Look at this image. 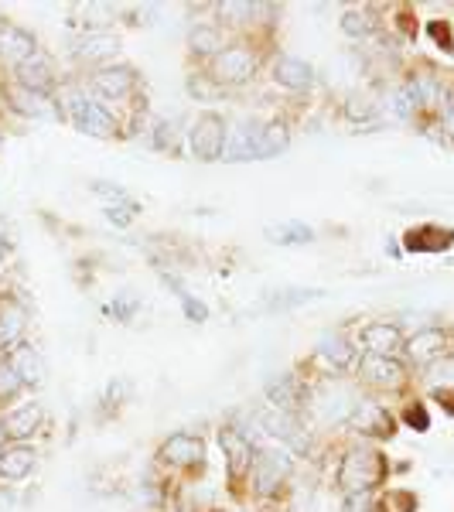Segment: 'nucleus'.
Segmentation results:
<instances>
[{"mask_svg":"<svg viewBox=\"0 0 454 512\" xmlns=\"http://www.w3.org/2000/svg\"><path fill=\"white\" fill-rule=\"evenodd\" d=\"M390 475L386 465V454L373 448V444H356L342 454L338 461V489L345 495H362V492H376L379 485Z\"/></svg>","mask_w":454,"mask_h":512,"instance_id":"1","label":"nucleus"},{"mask_svg":"<svg viewBox=\"0 0 454 512\" xmlns=\"http://www.w3.org/2000/svg\"><path fill=\"white\" fill-rule=\"evenodd\" d=\"M362 403V396L352 390V383H345L342 376L325 379L318 390L308 393V407L315 414L318 424H349V417L356 414V407Z\"/></svg>","mask_w":454,"mask_h":512,"instance_id":"2","label":"nucleus"},{"mask_svg":"<svg viewBox=\"0 0 454 512\" xmlns=\"http://www.w3.org/2000/svg\"><path fill=\"white\" fill-rule=\"evenodd\" d=\"M65 106V117H69L72 127L79 130V134H89V137H113L117 134V117H113V110L106 103H99V99L86 96V93H72L62 99Z\"/></svg>","mask_w":454,"mask_h":512,"instance_id":"3","label":"nucleus"},{"mask_svg":"<svg viewBox=\"0 0 454 512\" xmlns=\"http://www.w3.org/2000/svg\"><path fill=\"white\" fill-rule=\"evenodd\" d=\"M226 140H229V127L226 117L216 110H202L188 130V147H192L195 161H222L226 154Z\"/></svg>","mask_w":454,"mask_h":512,"instance_id":"4","label":"nucleus"},{"mask_svg":"<svg viewBox=\"0 0 454 512\" xmlns=\"http://www.w3.org/2000/svg\"><path fill=\"white\" fill-rule=\"evenodd\" d=\"M257 72H260V59L250 45H226L209 65V76L216 79L222 89L243 86V82H250Z\"/></svg>","mask_w":454,"mask_h":512,"instance_id":"5","label":"nucleus"},{"mask_svg":"<svg viewBox=\"0 0 454 512\" xmlns=\"http://www.w3.org/2000/svg\"><path fill=\"white\" fill-rule=\"evenodd\" d=\"M359 383L369 386L376 393H400L410 383V369L403 359H386V355H362L359 366Z\"/></svg>","mask_w":454,"mask_h":512,"instance_id":"6","label":"nucleus"},{"mask_svg":"<svg viewBox=\"0 0 454 512\" xmlns=\"http://www.w3.org/2000/svg\"><path fill=\"white\" fill-rule=\"evenodd\" d=\"M287 475H291V458H287V451H280V448L257 451L253 468H250L253 495H257V499H274V495L284 489Z\"/></svg>","mask_w":454,"mask_h":512,"instance_id":"7","label":"nucleus"},{"mask_svg":"<svg viewBox=\"0 0 454 512\" xmlns=\"http://www.w3.org/2000/svg\"><path fill=\"white\" fill-rule=\"evenodd\" d=\"M89 89L99 103H127L137 89V72L130 65H103L89 76Z\"/></svg>","mask_w":454,"mask_h":512,"instance_id":"8","label":"nucleus"},{"mask_svg":"<svg viewBox=\"0 0 454 512\" xmlns=\"http://www.w3.org/2000/svg\"><path fill=\"white\" fill-rule=\"evenodd\" d=\"M448 352H454V335L441 325H427V328H420V332H414L407 338V352L403 355H407V362L427 369L431 362L444 359Z\"/></svg>","mask_w":454,"mask_h":512,"instance_id":"9","label":"nucleus"},{"mask_svg":"<svg viewBox=\"0 0 454 512\" xmlns=\"http://www.w3.org/2000/svg\"><path fill=\"white\" fill-rule=\"evenodd\" d=\"M219 448L226 454V468H229V478L239 482V478L250 475L253 468V458H257V444L250 441V434L236 424H226L219 431Z\"/></svg>","mask_w":454,"mask_h":512,"instance_id":"10","label":"nucleus"},{"mask_svg":"<svg viewBox=\"0 0 454 512\" xmlns=\"http://www.w3.org/2000/svg\"><path fill=\"white\" fill-rule=\"evenodd\" d=\"M359 349L366 355H386V359H403L407 352V335L393 321H369L359 332Z\"/></svg>","mask_w":454,"mask_h":512,"instance_id":"11","label":"nucleus"},{"mask_svg":"<svg viewBox=\"0 0 454 512\" xmlns=\"http://www.w3.org/2000/svg\"><path fill=\"white\" fill-rule=\"evenodd\" d=\"M345 427H352V431L369 437V441H386V437H393V431H396V420L390 410H386V403L373 400V396H362L356 414L349 417Z\"/></svg>","mask_w":454,"mask_h":512,"instance_id":"12","label":"nucleus"},{"mask_svg":"<svg viewBox=\"0 0 454 512\" xmlns=\"http://www.w3.org/2000/svg\"><path fill=\"white\" fill-rule=\"evenodd\" d=\"M41 424H45V407L35 400H21L18 407H11L0 417V431L11 444H28L41 431Z\"/></svg>","mask_w":454,"mask_h":512,"instance_id":"13","label":"nucleus"},{"mask_svg":"<svg viewBox=\"0 0 454 512\" xmlns=\"http://www.w3.org/2000/svg\"><path fill=\"white\" fill-rule=\"evenodd\" d=\"M38 52H41L38 38L31 35V31H24L21 24H11V21L0 24V62L11 72L21 69L24 62H31Z\"/></svg>","mask_w":454,"mask_h":512,"instance_id":"14","label":"nucleus"},{"mask_svg":"<svg viewBox=\"0 0 454 512\" xmlns=\"http://www.w3.org/2000/svg\"><path fill=\"white\" fill-rule=\"evenodd\" d=\"M318 355L335 369V376H349L359 366V342L335 328L318 338Z\"/></svg>","mask_w":454,"mask_h":512,"instance_id":"15","label":"nucleus"},{"mask_svg":"<svg viewBox=\"0 0 454 512\" xmlns=\"http://www.w3.org/2000/svg\"><path fill=\"white\" fill-rule=\"evenodd\" d=\"M4 99L18 117L24 120H48L55 117V99L52 93H38V89H24L18 82H7L4 86Z\"/></svg>","mask_w":454,"mask_h":512,"instance_id":"16","label":"nucleus"},{"mask_svg":"<svg viewBox=\"0 0 454 512\" xmlns=\"http://www.w3.org/2000/svg\"><path fill=\"white\" fill-rule=\"evenodd\" d=\"M24 328H28V311L14 294L0 297V359H7L18 345H24Z\"/></svg>","mask_w":454,"mask_h":512,"instance_id":"17","label":"nucleus"},{"mask_svg":"<svg viewBox=\"0 0 454 512\" xmlns=\"http://www.w3.org/2000/svg\"><path fill=\"white\" fill-rule=\"evenodd\" d=\"M161 458L175 468H198L205 461V441L198 434L178 431L161 444Z\"/></svg>","mask_w":454,"mask_h":512,"instance_id":"18","label":"nucleus"},{"mask_svg":"<svg viewBox=\"0 0 454 512\" xmlns=\"http://www.w3.org/2000/svg\"><path fill=\"white\" fill-rule=\"evenodd\" d=\"M267 403H270V410L297 417L304 403H308V390H304V383L297 376L284 373V376H277L274 383H267Z\"/></svg>","mask_w":454,"mask_h":512,"instance_id":"19","label":"nucleus"},{"mask_svg":"<svg viewBox=\"0 0 454 512\" xmlns=\"http://www.w3.org/2000/svg\"><path fill=\"white\" fill-rule=\"evenodd\" d=\"M117 52H120V38L113 35V31H106V28L86 31V35L76 41V48H72V55H76L79 62L99 65V69H103V65L110 62Z\"/></svg>","mask_w":454,"mask_h":512,"instance_id":"20","label":"nucleus"},{"mask_svg":"<svg viewBox=\"0 0 454 512\" xmlns=\"http://www.w3.org/2000/svg\"><path fill=\"white\" fill-rule=\"evenodd\" d=\"M270 76H274L277 86L291 89V93H308L315 86V69L297 55H277L274 65H270Z\"/></svg>","mask_w":454,"mask_h":512,"instance_id":"21","label":"nucleus"},{"mask_svg":"<svg viewBox=\"0 0 454 512\" xmlns=\"http://www.w3.org/2000/svg\"><path fill=\"white\" fill-rule=\"evenodd\" d=\"M38 465V451L31 444H4L0 448V478L4 482H24Z\"/></svg>","mask_w":454,"mask_h":512,"instance_id":"22","label":"nucleus"},{"mask_svg":"<svg viewBox=\"0 0 454 512\" xmlns=\"http://www.w3.org/2000/svg\"><path fill=\"white\" fill-rule=\"evenodd\" d=\"M403 246H407L410 253H444L454 246V233L444 226H434V222H427V226H417L410 229L407 236H403Z\"/></svg>","mask_w":454,"mask_h":512,"instance_id":"23","label":"nucleus"},{"mask_svg":"<svg viewBox=\"0 0 454 512\" xmlns=\"http://www.w3.org/2000/svg\"><path fill=\"white\" fill-rule=\"evenodd\" d=\"M291 147V127L284 120H267L257 127V161L280 158Z\"/></svg>","mask_w":454,"mask_h":512,"instance_id":"24","label":"nucleus"},{"mask_svg":"<svg viewBox=\"0 0 454 512\" xmlns=\"http://www.w3.org/2000/svg\"><path fill=\"white\" fill-rule=\"evenodd\" d=\"M257 127H260V123H239V127L229 130L222 161H229V164L257 161Z\"/></svg>","mask_w":454,"mask_h":512,"instance_id":"25","label":"nucleus"},{"mask_svg":"<svg viewBox=\"0 0 454 512\" xmlns=\"http://www.w3.org/2000/svg\"><path fill=\"white\" fill-rule=\"evenodd\" d=\"M7 362H11V369L18 373L21 386H38L41 379H45V362H41L38 349H31L28 342L18 345V349L7 355Z\"/></svg>","mask_w":454,"mask_h":512,"instance_id":"26","label":"nucleus"},{"mask_svg":"<svg viewBox=\"0 0 454 512\" xmlns=\"http://www.w3.org/2000/svg\"><path fill=\"white\" fill-rule=\"evenodd\" d=\"M226 48V38H222V28L219 24H195L188 31V52L195 59H216V55Z\"/></svg>","mask_w":454,"mask_h":512,"instance_id":"27","label":"nucleus"},{"mask_svg":"<svg viewBox=\"0 0 454 512\" xmlns=\"http://www.w3.org/2000/svg\"><path fill=\"white\" fill-rule=\"evenodd\" d=\"M14 82L24 89H38V93H48L55 82V72H52V62L45 59V55H35L31 62H24L21 69H14Z\"/></svg>","mask_w":454,"mask_h":512,"instance_id":"28","label":"nucleus"},{"mask_svg":"<svg viewBox=\"0 0 454 512\" xmlns=\"http://www.w3.org/2000/svg\"><path fill=\"white\" fill-rule=\"evenodd\" d=\"M338 28H342V35L349 38H373L379 31V14L373 7H349V11L338 18Z\"/></svg>","mask_w":454,"mask_h":512,"instance_id":"29","label":"nucleus"},{"mask_svg":"<svg viewBox=\"0 0 454 512\" xmlns=\"http://www.w3.org/2000/svg\"><path fill=\"white\" fill-rule=\"evenodd\" d=\"M267 239L274 246H308V243H315V229H311L308 222L287 219V222L267 226Z\"/></svg>","mask_w":454,"mask_h":512,"instance_id":"30","label":"nucleus"},{"mask_svg":"<svg viewBox=\"0 0 454 512\" xmlns=\"http://www.w3.org/2000/svg\"><path fill=\"white\" fill-rule=\"evenodd\" d=\"M185 89H188V96L198 99V103H216V99H222V93H226V89H222L219 82L209 76V69L192 72L188 82H185Z\"/></svg>","mask_w":454,"mask_h":512,"instance_id":"31","label":"nucleus"},{"mask_svg":"<svg viewBox=\"0 0 454 512\" xmlns=\"http://www.w3.org/2000/svg\"><path fill=\"white\" fill-rule=\"evenodd\" d=\"M325 291H311V287H304V291H294V287H284V291H274L267 297V308L270 311H287V308H301V304L308 301H318V297Z\"/></svg>","mask_w":454,"mask_h":512,"instance_id":"32","label":"nucleus"},{"mask_svg":"<svg viewBox=\"0 0 454 512\" xmlns=\"http://www.w3.org/2000/svg\"><path fill=\"white\" fill-rule=\"evenodd\" d=\"M424 379H427V386H434V390H454V352L431 362V366L424 369Z\"/></svg>","mask_w":454,"mask_h":512,"instance_id":"33","label":"nucleus"},{"mask_svg":"<svg viewBox=\"0 0 454 512\" xmlns=\"http://www.w3.org/2000/svg\"><path fill=\"white\" fill-rule=\"evenodd\" d=\"M216 11H219V18L226 24H250L253 14L260 11V4H246V0H243V4H239V0H222Z\"/></svg>","mask_w":454,"mask_h":512,"instance_id":"34","label":"nucleus"},{"mask_svg":"<svg viewBox=\"0 0 454 512\" xmlns=\"http://www.w3.org/2000/svg\"><path fill=\"white\" fill-rule=\"evenodd\" d=\"M379 113V103L373 96H366V93H352L349 99H345V117L349 120H356V123H362V120H373Z\"/></svg>","mask_w":454,"mask_h":512,"instance_id":"35","label":"nucleus"},{"mask_svg":"<svg viewBox=\"0 0 454 512\" xmlns=\"http://www.w3.org/2000/svg\"><path fill=\"white\" fill-rule=\"evenodd\" d=\"M137 212H140V209H137V202H130V198H120V202H106V205H103V216L110 219L117 229H127L130 222L137 219Z\"/></svg>","mask_w":454,"mask_h":512,"instance_id":"36","label":"nucleus"},{"mask_svg":"<svg viewBox=\"0 0 454 512\" xmlns=\"http://www.w3.org/2000/svg\"><path fill=\"white\" fill-rule=\"evenodd\" d=\"M24 390L21 386V379H18V373L11 369V362L7 359H0V403H7V400H14Z\"/></svg>","mask_w":454,"mask_h":512,"instance_id":"37","label":"nucleus"},{"mask_svg":"<svg viewBox=\"0 0 454 512\" xmlns=\"http://www.w3.org/2000/svg\"><path fill=\"white\" fill-rule=\"evenodd\" d=\"M342 512H383V502H376V492H362V495H345Z\"/></svg>","mask_w":454,"mask_h":512,"instance_id":"38","label":"nucleus"},{"mask_svg":"<svg viewBox=\"0 0 454 512\" xmlns=\"http://www.w3.org/2000/svg\"><path fill=\"white\" fill-rule=\"evenodd\" d=\"M134 311H137V297H130V294H120L117 301L103 304V315H110V318H117V321L134 318Z\"/></svg>","mask_w":454,"mask_h":512,"instance_id":"39","label":"nucleus"},{"mask_svg":"<svg viewBox=\"0 0 454 512\" xmlns=\"http://www.w3.org/2000/svg\"><path fill=\"white\" fill-rule=\"evenodd\" d=\"M403 420H407V427H414V431H427V427H431V414H427V407L420 400H410L407 407H403Z\"/></svg>","mask_w":454,"mask_h":512,"instance_id":"40","label":"nucleus"},{"mask_svg":"<svg viewBox=\"0 0 454 512\" xmlns=\"http://www.w3.org/2000/svg\"><path fill=\"white\" fill-rule=\"evenodd\" d=\"M154 147H161V151H178L175 123H171V120H158V123H154Z\"/></svg>","mask_w":454,"mask_h":512,"instance_id":"41","label":"nucleus"},{"mask_svg":"<svg viewBox=\"0 0 454 512\" xmlns=\"http://www.w3.org/2000/svg\"><path fill=\"white\" fill-rule=\"evenodd\" d=\"M181 311H185V318L192 321V325H205V321H209V304H202L192 294L181 297Z\"/></svg>","mask_w":454,"mask_h":512,"instance_id":"42","label":"nucleus"},{"mask_svg":"<svg viewBox=\"0 0 454 512\" xmlns=\"http://www.w3.org/2000/svg\"><path fill=\"white\" fill-rule=\"evenodd\" d=\"M427 31H431V38L441 41L444 52H454V31H451L448 21H431V24H427Z\"/></svg>","mask_w":454,"mask_h":512,"instance_id":"43","label":"nucleus"},{"mask_svg":"<svg viewBox=\"0 0 454 512\" xmlns=\"http://www.w3.org/2000/svg\"><path fill=\"white\" fill-rule=\"evenodd\" d=\"M7 256H11V243H7V236H0V267L7 263Z\"/></svg>","mask_w":454,"mask_h":512,"instance_id":"44","label":"nucleus"},{"mask_svg":"<svg viewBox=\"0 0 454 512\" xmlns=\"http://www.w3.org/2000/svg\"><path fill=\"white\" fill-rule=\"evenodd\" d=\"M0 147H4V134H0Z\"/></svg>","mask_w":454,"mask_h":512,"instance_id":"45","label":"nucleus"}]
</instances>
